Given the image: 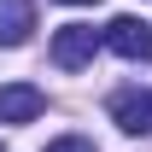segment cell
<instances>
[{
  "instance_id": "7a4b0ae2",
  "label": "cell",
  "mask_w": 152,
  "mask_h": 152,
  "mask_svg": "<svg viewBox=\"0 0 152 152\" xmlns=\"http://www.w3.org/2000/svg\"><path fill=\"white\" fill-rule=\"evenodd\" d=\"M99 41H105L111 53H123V58H152V23H146V18H129V12L105 23Z\"/></svg>"
},
{
  "instance_id": "3957f363",
  "label": "cell",
  "mask_w": 152,
  "mask_h": 152,
  "mask_svg": "<svg viewBox=\"0 0 152 152\" xmlns=\"http://www.w3.org/2000/svg\"><path fill=\"white\" fill-rule=\"evenodd\" d=\"M111 123L123 134H146L152 129V88H117L111 94Z\"/></svg>"
},
{
  "instance_id": "5b68a950",
  "label": "cell",
  "mask_w": 152,
  "mask_h": 152,
  "mask_svg": "<svg viewBox=\"0 0 152 152\" xmlns=\"http://www.w3.org/2000/svg\"><path fill=\"white\" fill-rule=\"evenodd\" d=\"M35 29V0H0V47H23Z\"/></svg>"
},
{
  "instance_id": "8992f818",
  "label": "cell",
  "mask_w": 152,
  "mask_h": 152,
  "mask_svg": "<svg viewBox=\"0 0 152 152\" xmlns=\"http://www.w3.org/2000/svg\"><path fill=\"white\" fill-rule=\"evenodd\" d=\"M47 152H99V146L82 140V134H64V140H47Z\"/></svg>"
},
{
  "instance_id": "6da1fadb",
  "label": "cell",
  "mask_w": 152,
  "mask_h": 152,
  "mask_svg": "<svg viewBox=\"0 0 152 152\" xmlns=\"http://www.w3.org/2000/svg\"><path fill=\"white\" fill-rule=\"evenodd\" d=\"M94 53H99V29L94 23H64V29L53 35V64L58 70H82Z\"/></svg>"
},
{
  "instance_id": "277c9868",
  "label": "cell",
  "mask_w": 152,
  "mask_h": 152,
  "mask_svg": "<svg viewBox=\"0 0 152 152\" xmlns=\"http://www.w3.org/2000/svg\"><path fill=\"white\" fill-rule=\"evenodd\" d=\"M47 94L29 88V82H0V123H35Z\"/></svg>"
},
{
  "instance_id": "52a82bcc",
  "label": "cell",
  "mask_w": 152,
  "mask_h": 152,
  "mask_svg": "<svg viewBox=\"0 0 152 152\" xmlns=\"http://www.w3.org/2000/svg\"><path fill=\"white\" fill-rule=\"evenodd\" d=\"M64 6H99V0H64Z\"/></svg>"
}]
</instances>
